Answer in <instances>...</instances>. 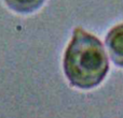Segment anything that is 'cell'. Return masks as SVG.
I'll list each match as a JSON object with an SVG mask.
<instances>
[{
  "label": "cell",
  "mask_w": 123,
  "mask_h": 118,
  "mask_svg": "<svg viewBox=\"0 0 123 118\" xmlns=\"http://www.w3.org/2000/svg\"><path fill=\"white\" fill-rule=\"evenodd\" d=\"M108 70V58L102 42L82 28H76L64 56V71L71 85L93 88L102 83Z\"/></svg>",
  "instance_id": "6da1fadb"
},
{
  "label": "cell",
  "mask_w": 123,
  "mask_h": 118,
  "mask_svg": "<svg viewBox=\"0 0 123 118\" xmlns=\"http://www.w3.org/2000/svg\"><path fill=\"white\" fill-rule=\"evenodd\" d=\"M106 45L112 61L123 68V24L113 27L108 32Z\"/></svg>",
  "instance_id": "7a4b0ae2"
},
{
  "label": "cell",
  "mask_w": 123,
  "mask_h": 118,
  "mask_svg": "<svg viewBox=\"0 0 123 118\" xmlns=\"http://www.w3.org/2000/svg\"><path fill=\"white\" fill-rule=\"evenodd\" d=\"M45 0H4L11 10L22 14H28L38 10Z\"/></svg>",
  "instance_id": "3957f363"
}]
</instances>
